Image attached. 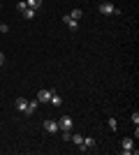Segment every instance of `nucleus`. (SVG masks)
Returning a JSON list of instances; mask_svg holds the SVG:
<instances>
[{
	"label": "nucleus",
	"mask_w": 139,
	"mask_h": 155,
	"mask_svg": "<svg viewBox=\"0 0 139 155\" xmlns=\"http://www.w3.org/2000/svg\"><path fill=\"white\" fill-rule=\"evenodd\" d=\"M121 150H123L125 155L134 153V139H132V137H125V139L121 141Z\"/></svg>",
	"instance_id": "7ed1b4c3"
},
{
	"label": "nucleus",
	"mask_w": 139,
	"mask_h": 155,
	"mask_svg": "<svg viewBox=\"0 0 139 155\" xmlns=\"http://www.w3.org/2000/svg\"><path fill=\"white\" fill-rule=\"evenodd\" d=\"M35 9H30V7H26V9H23V16H26V19H35Z\"/></svg>",
	"instance_id": "f8f14e48"
},
{
	"label": "nucleus",
	"mask_w": 139,
	"mask_h": 155,
	"mask_svg": "<svg viewBox=\"0 0 139 155\" xmlns=\"http://www.w3.org/2000/svg\"><path fill=\"white\" fill-rule=\"evenodd\" d=\"M44 130L49 132V134H56V132H58V120H53V118L44 120Z\"/></svg>",
	"instance_id": "20e7f679"
},
{
	"label": "nucleus",
	"mask_w": 139,
	"mask_h": 155,
	"mask_svg": "<svg viewBox=\"0 0 139 155\" xmlns=\"http://www.w3.org/2000/svg\"><path fill=\"white\" fill-rule=\"evenodd\" d=\"M70 16H72L74 21H79V19H81V9H72V14H70Z\"/></svg>",
	"instance_id": "ddd939ff"
},
{
	"label": "nucleus",
	"mask_w": 139,
	"mask_h": 155,
	"mask_svg": "<svg viewBox=\"0 0 139 155\" xmlns=\"http://www.w3.org/2000/svg\"><path fill=\"white\" fill-rule=\"evenodd\" d=\"M14 104H16V109H19V111H26V107H28V100H26V97H19V100H16Z\"/></svg>",
	"instance_id": "1a4fd4ad"
},
{
	"label": "nucleus",
	"mask_w": 139,
	"mask_h": 155,
	"mask_svg": "<svg viewBox=\"0 0 139 155\" xmlns=\"http://www.w3.org/2000/svg\"><path fill=\"white\" fill-rule=\"evenodd\" d=\"M100 14H104V16H116V14H121V9L116 5H111V2H102V5H100Z\"/></svg>",
	"instance_id": "f257e3e1"
},
{
	"label": "nucleus",
	"mask_w": 139,
	"mask_h": 155,
	"mask_svg": "<svg viewBox=\"0 0 139 155\" xmlns=\"http://www.w3.org/2000/svg\"><path fill=\"white\" fill-rule=\"evenodd\" d=\"M0 7H2V2H0Z\"/></svg>",
	"instance_id": "6ab92c4d"
},
{
	"label": "nucleus",
	"mask_w": 139,
	"mask_h": 155,
	"mask_svg": "<svg viewBox=\"0 0 139 155\" xmlns=\"http://www.w3.org/2000/svg\"><path fill=\"white\" fill-rule=\"evenodd\" d=\"M26 0H19V2H16V9H19V12H23V9H26Z\"/></svg>",
	"instance_id": "4468645a"
},
{
	"label": "nucleus",
	"mask_w": 139,
	"mask_h": 155,
	"mask_svg": "<svg viewBox=\"0 0 139 155\" xmlns=\"http://www.w3.org/2000/svg\"><path fill=\"white\" fill-rule=\"evenodd\" d=\"M72 116H60V120H58V130L60 132H72Z\"/></svg>",
	"instance_id": "f03ea898"
},
{
	"label": "nucleus",
	"mask_w": 139,
	"mask_h": 155,
	"mask_svg": "<svg viewBox=\"0 0 139 155\" xmlns=\"http://www.w3.org/2000/svg\"><path fill=\"white\" fill-rule=\"evenodd\" d=\"M26 5L30 7V9H35V12H37V9L42 7V0H26Z\"/></svg>",
	"instance_id": "9b49d317"
},
{
	"label": "nucleus",
	"mask_w": 139,
	"mask_h": 155,
	"mask_svg": "<svg viewBox=\"0 0 139 155\" xmlns=\"http://www.w3.org/2000/svg\"><path fill=\"white\" fill-rule=\"evenodd\" d=\"M51 88H44V91H40L37 93V102H49V100H51Z\"/></svg>",
	"instance_id": "423d86ee"
},
{
	"label": "nucleus",
	"mask_w": 139,
	"mask_h": 155,
	"mask_svg": "<svg viewBox=\"0 0 139 155\" xmlns=\"http://www.w3.org/2000/svg\"><path fill=\"white\" fill-rule=\"evenodd\" d=\"M84 148H86V150L95 148V139H93V137H84Z\"/></svg>",
	"instance_id": "9d476101"
},
{
	"label": "nucleus",
	"mask_w": 139,
	"mask_h": 155,
	"mask_svg": "<svg viewBox=\"0 0 139 155\" xmlns=\"http://www.w3.org/2000/svg\"><path fill=\"white\" fill-rule=\"evenodd\" d=\"M49 102H51V104H53V107H60V104H63V97H60V95H58V93L53 91V93H51V100H49Z\"/></svg>",
	"instance_id": "6e6552de"
},
{
	"label": "nucleus",
	"mask_w": 139,
	"mask_h": 155,
	"mask_svg": "<svg viewBox=\"0 0 139 155\" xmlns=\"http://www.w3.org/2000/svg\"><path fill=\"white\" fill-rule=\"evenodd\" d=\"M132 123H134V125H139V114H137V111L132 114Z\"/></svg>",
	"instance_id": "f3484780"
},
{
	"label": "nucleus",
	"mask_w": 139,
	"mask_h": 155,
	"mask_svg": "<svg viewBox=\"0 0 139 155\" xmlns=\"http://www.w3.org/2000/svg\"><path fill=\"white\" fill-rule=\"evenodd\" d=\"M5 65V53H0V67Z\"/></svg>",
	"instance_id": "a211bd4d"
},
{
	"label": "nucleus",
	"mask_w": 139,
	"mask_h": 155,
	"mask_svg": "<svg viewBox=\"0 0 139 155\" xmlns=\"http://www.w3.org/2000/svg\"><path fill=\"white\" fill-rule=\"evenodd\" d=\"M63 23H65V26L70 28V30H72V32L77 30V28H79V21H74L72 16H70V14H67V16H63Z\"/></svg>",
	"instance_id": "39448f33"
},
{
	"label": "nucleus",
	"mask_w": 139,
	"mask_h": 155,
	"mask_svg": "<svg viewBox=\"0 0 139 155\" xmlns=\"http://www.w3.org/2000/svg\"><path fill=\"white\" fill-rule=\"evenodd\" d=\"M0 32H5V35H7V32H9V26H5V23H0Z\"/></svg>",
	"instance_id": "dca6fc26"
},
{
	"label": "nucleus",
	"mask_w": 139,
	"mask_h": 155,
	"mask_svg": "<svg viewBox=\"0 0 139 155\" xmlns=\"http://www.w3.org/2000/svg\"><path fill=\"white\" fill-rule=\"evenodd\" d=\"M37 107H40V102H37V100H28V107H26V111H23V114H26V116H30V114H35V111H37Z\"/></svg>",
	"instance_id": "0eeeda50"
},
{
	"label": "nucleus",
	"mask_w": 139,
	"mask_h": 155,
	"mask_svg": "<svg viewBox=\"0 0 139 155\" xmlns=\"http://www.w3.org/2000/svg\"><path fill=\"white\" fill-rule=\"evenodd\" d=\"M116 125H118V123H116V118H109V127L116 130Z\"/></svg>",
	"instance_id": "2eb2a0df"
}]
</instances>
